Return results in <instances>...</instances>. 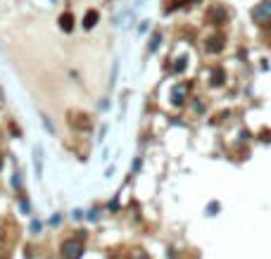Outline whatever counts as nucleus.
<instances>
[{"instance_id": "423d86ee", "label": "nucleus", "mask_w": 271, "mask_h": 259, "mask_svg": "<svg viewBox=\"0 0 271 259\" xmlns=\"http://www.w3.org/2000/svg\"><path fill=\"white\" fill-rule=\"evenodd\" d=\"M0 167H3V160H0Z\"/></svg>"}, {"instance_id": "f03ea898", "label": "nucleus", "mask_w": 271, "mask_h": 259, "mask_svg": "<svg viewBox=\"0 0 271 259\" xmlns=\"http://www.w3.org/2000/svg\"><path fill=\"white\" fill-rule=\"evenodd\" d=\"M41 157H43V150H41V148H36V150H34V167H36L38 176L43 174V160H41Z\"/></svg>"}, {"instance_id": "39448f33", "label": "nucleus", "mask_w": 271, "mask_h": 259, "mask_svg": "<svg viewBox=\"0 0 271 259\" xmlns=\"http://www.w3.org/2000/svg\"><path fill=\"white\" fill-rule=\"evenodd\" d=\"M131 259H148V254L141 250H136V252H131Z\"/></svg>"}, {"instance_id": "7ed1b4c3", "label": "nucleus", "mask_w": 271, "mask_h": 259, "mask_svg": "<svg viewBox=\"0 0 271 259\" xmlns=\"http://www.w3.org/2000/svg\"><path fill=\"white\" fill-rule=\"evenodd\" d=\"M95 22H98V15H95V12H88V15H86V29L95 27Z\"/></svg>"}, {"instance_id": "20e7f679", "label": "nucleus", "mask_w": 271, "mask_h": 259, "mask_svg": "<svg viewBox=\"0 0 271 259\" xmlns=\"http://www.w3.org/2000/svg\"><path fill=\"white\" fill-rule=\"evenodd\" d=\"M62 29H64V31H69V29H72V17H69V15H64V17H62Z\"/></svg>"}, {"instance_id": "f257e3e1", "label": "nucleus", "mask_w": 271, "mask_h": 259, "mask_svg": "<svg viewBox=\"0 0 271 259\" xmlns=\"http://www.w3.org/2000/svg\"><path fill=\"white\" fill-rule=\"evenodd\" d=\"M60 254H62V259H81V254H83L81 240H67L62 245Z\"/></svg>"}]
</instances>
